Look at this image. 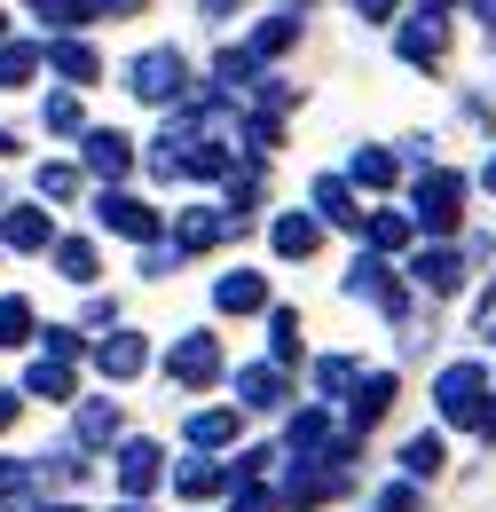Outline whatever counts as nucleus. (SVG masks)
I'll list each match as a JSON object with an SVG mask.
<instances>
[{
  "mask_svg": "<svg viewBox=\"0 0 496 512\" xmlns=\"http://www.w3.org/2000/svg\"><path fill=\"white\" fill-rule=\"evenodd\" d=\"M434 410L449 418V426H473V434H481V418L496 410L489 402V371H481V363H449V371L434 379Z\"/></svg>",
  "mask_w": 496,
  "mask_h": 512,
  "instance_id": "1",
  "label": "nucleus"
},
{
  "mask_svg": "<svg viewBox=\"0 0 496 512\" xmlns=\"http://www.w3.org/2000/svg\"><path fill=\"white\" fill-rule=\"evenodd\" d=\"M465 197H473V182H465V174H449V166H426V174H418V190H410V213H418L434 237H449V229L465 221Z\"/></svg>",
  "mask_w": 496,
  "mask_h": 512,
  "instance_id": "2",
  "label": "nucleus"
},
{
  "mask_svg": "<svg viewBox=\"0 0 496 512\" xmlns=\"http://www.w3.org/2000/svg\"><path fill=\"white\" fill-rule=\"evenodd\" d=\"M126 79H134V95H142V103H174V95L189 87V64L174 56V48H150V56H134Z\"/></svg>",
  "mask_w": 496,
  "mask_h": 512,
  "instance_id": "3",
  "label": "nucleus"
},
{
  "mask_svg": "<svg viewBox=\"0 0 496 512\" xmlns=\"http://www.w3.org/2000/svg\"><path fill=\"white\" fill-rule=\"evenodd\" d=\"M158 481H166V449H158V442H119V489H126V505H142Z\"/></svg>",
  "mask_w": 496,
  "mask_h": 512,
  "instance_id": "4",
  "label": "nucleus"
},
{
  "mask_svg": "<svg viewBox=\"0 0 496 512\" xmlns=\"http://www.w3.org/2000/svg\"><path fill=\"white\" fill-rule=\"evenodd\" d=\"M95 213H103V229H111V237H134V245H150V237H158V205H142V197H126V190H103Z\"/></svg>",
  "mask_w": 496,
  "mask_h": 512,
  "instance_id": "5",
  "label": "nucleus"
},
{
  "mask_svg": "<svg viewBox=\"0 0 496 512\" xmlns=\"http://www.w3.org/2000/svg\"><path fill=\"white\" fill-rule=\"evenodd\" d=\"M95 371H103V379H142V371H150V339H142V331H103Z\"/></svg>",
  "mask_w": 496,
  "mask_h": 512,
  "instance_id": "6",
  "label": "nucleus"
},
{
  "mask_svg": "<svg viewBox=\"0 0 496 512\" xmlns=\"http://www.w3.org/2000/svg\"><path fill=\"white\" fill-rule=\"evenodd\" d=\"M0 245H16V253H56V229H48L40 205H8V213H0Z\"/></svg>",
  "mask_w": 496,
  "mask_h": 512,
  "instance_id": "7",
  "label": "nucleus"
},
{
  "mask_svg": "<svg viewBox=\"0 0 496 512\" xmlns=\"http://www.w3.org/2000/svg\"><path fill=\"white\" fill-rule=\"evenodd\" d=\"M284 394H292L284 363H245V371H237V402H245V410H284Z\"/></svg>",
  "mask_w": 496,
  "mask_h": 512,
  "instance_id": "8",
  "label": "nucleus"
},
{
  "mask_svg": "<svg viewBox=\"0 0 496 512\" xmlns=\"http://www.w3.org/2000/svg\"><path fill=\"white\" fill-rule=\"evenodd\" d=\"M213 308H221V316H252V308H268V276H260V268H229V276L213 284Z\"/></svg>",
  "mask_w": 496,
  "mask_h": 512,
  "instance_id": "9",
  "label": "nucleus"
},
{
  "mask_svg": "<svg viewBox=\"0 0 496 512\" xmlns=\"http://www.w3.org/2000/svg\"><path fill=\"white\" fill-rule=\"evenodd\" d=\"M347 292H363V300H378L386 316L402 323V284L386 276V260H378V253H363V260H355V268H347Z\"/></svg>",
  "mask_w": 496,
  "mask_h": 512,
  "instance_id": "10",
  "label": "nucleus"
},
{
  "mask_svg": "<svg viewBox=\"0 0 496 512\" xmlns=\"http://www.w3.org/2000/svg\"><path fill=\"white\" fill-rule=\"evenodd\" d=\"M174 379H182V386H213V379H221V347H213L205 331L174 347Z\"/></svg>",
  "mask_w": 496,
  "mask_h": 512,
  "instance_id": "11",
  "label": "nucleus"
},
{
  "mask_svg": "<svg viewBox=\"0 0 496 512\" xmlns=\"http://www.w3.org/2000/svg\"><path fill=\"white\" fill-rule=\"evenodd\" d=\"M284 449H292V457H331V410H300V418H292V426H284Z\"/></svg>",
  "mask_w": 496,
  "mask_h": 512,
  "instance_id": "12",
  "label": "nucleus"
},
{
  "mask_svg": "<svg viewBox=\"0 0 496 512\" xmlns=\"http://www.w3.org/2000/svg\"><path fill=\"white\" fill-rule=\"evenodd\" d=\"M87 166H95L103 182H126V166H134V142H126V134H111V127H95V134H87Z\"/></svg>",
  "mask_w": 496,
  "mask_h": 512,
  "instance_id": "13",
  "label": "nucleus"
},
{
  "mask_svg": "<svg viewBox=\"0 0 496 512\" xmlns=\"http://www.w3.org/2000/svg\"><path fill=\"white\" fill-rule=\"evenodd\" d=\"M410 276H418L426 292H457V276H465V260H457V245H426V253L410 260Z\"/></svg>",
  "mask_w": 496,
  "mask_h": 512,
  "instance_id": "14",
  "label": "nucleus"
},
{
  "mask_svg": "<svg viewBox=\"0 0 496 512\" xmlns=\"http://www.w3.org/2000/svg\"><path fill=\"white\" fill-rule=\"evenodd\" d=\"M386 402H394V379H386V371H371V379L347 394V426H355V434H363V426H378V418H386Z\"/></svg>",
  "mask_w": 496,
  "mask_h": 512,
  "instance_id": "15",
  "label": "nucleus"
},
{
  "mask_svg": "<svg viewBox=\"0 0 496 512\" xmlns=\"http://www.w3.org/2000/svg\"><path fill=\"white\" fill-rule=\"evenodd\" d=\"M315 221H339V229H355L363 213H355V182L347 174H323L315 182Z\"/></svg>",
  "mask_w": 496,
  "mask_h": 512,
  "instance_id": "16",
  "label": "nucleus"
},
{
  "mask_svg": "<svg viewBox=\"0 0 496 512\" xmlns=\"http://www.w3.org/2000/svg\"><path fill=\"white\" fill-rule=\"evenodd\" d=\"M315 237H323V221H315V213H284V221L268 229V245H276L284 260H308V253H315Z\"/></svg>",
  "mask_w": 496,
  "mask_h": 512,
  "instance_id": "17",
  "label": "nucleus"
},
{
  "mask_svg": "<svg viewBox=\"0 0 496 512\" xmlns=\"http://www.w3.org/2000/svg\"><path fill=\"white\" fill-rule=\"evenodd\" d=\"M394 56H402V64H434L441 56V24L434 16H410V24L394 32Z\"/></svg>",
  "mask_w": 496,
  "mask_h": 512,
  "instance_id": "18",
  "label": "nucleus"
},
{
  "mask_svg": "<svg viewBox=\"0 0 496 512\" xmlns=\"http://www.w3.org/2000/svg\"><path fill=\"white\" fill-rule=\"evenodd\" d=\"M237 229H245V213H189L182 253H205V245H221V237H237Z\"/></svg>",
  "mask_w": 496,
  "mask_h": 512,
  "instance_id": "19",
  "label": "nucleus"
},
{
  "mask_svg": "<svg viewBox=\"0 0 496 512\" xmlns=\"http://www.w3.org/2000/svg\"><path fill=\"white\" fill-rule=\"evenodd\" d=\"M229 481H237V473H229V465H205V457H197V465H174V489L197 497V505H205V497H221Z\"/></svg>",
  "mask_w": 496,
  "mask_h": 512,
  "instance_id": "20",
  "label": "nucleus"
},
{
  "mask_svg": "<svg viewBox=\"0 0 496 512\" xmlns=\"http://www.w3.org/2000/svg\"><path fill=\"white\" fill-rule=\"evenodd\" d=\"M48 64H56L63 79H71V87H87V79H95V71H103V56H95V48H87V40H56V48H48Z\"/></svg>",
  "mask_w": 496,
  "mask_h": 512,
  "instance_id": "21",
  "label": "nucleus"
},
{
  "mask_svg": "<svg viewBox=\"0 0 496 512\" xmlns=\"http://www.w3.org/2000/svg\"><path fill=\"white\" fill-rule=\"evenodd\" d=\"M103 442H119V402H87L79 410V449H103Z\"/></svg>",
  "mask_w": 496,
  "mask_h": 512,
  "instance_id": "22",
  "label": "nucleus"
},
{
  "mask_svg": "<svg viewBox=\"0 0 496 512\" xmlns=\"http://www.w3.org/2000/svg\"><path fill=\"white\" fill-rule=\"evenodd\" d=\"M24 386H32V394H40V402H71V363H48V355H40V363H32V371H24Z\"/></svg>",
  "mask_w": 496,
  "mask_h": 512,
  "instance_id": "23",
  "label": "nucleus"
},
{
  "mask_svg": "<svg viewBox=\"0 0 496 512\" xmlns=\"http://www.w3.org/2000/svg\"><path fill=\"white\" fill-rule=\"evenodd\" d=\"M189 442L197 449H229L237 442V410H197V418H189Z\"/></svg>",
  "mask_w": 496,
  "mask_h": 512,
  "instance_id": "24",
  "label": "nucleus"
},
{
  "mask_svg": "<svg viewBox=\"0 0 496 512\" xmlns=\"http://www.w3.org/2000/svg\"><path fill=\"white\" fill-rule=\"evenodd\" d=\"M394 150H355V166H347V182H363V190H394Z\"/></svg>",
  "mask_w": 496,
  "mask_h": 512,
  "instance_id": "25",
  "label": "nucleus"
},
{
  "mask_svg": "<svg viewBox=\"0 0 496 512\" xmlns=\"http://www.w3.org/2000/svg\"><path fill=\"white\" fill-rule=\"evenodd\" d=\"M363 229H371V253H402V245H410V213H394V205L371 213Z\"/></svg>",
  "mask_w": 496,
  "mask_h": 512,
  "instance_id": "26",
  "label": "nucleus"
},
{
  "mask_svg": "<svg viewBox=\"0 0 496 512\" xmlns=\"http://www.w3.org/2000/svg\"><path fill=\"white\" fill-rule=\"evenodd\" d=\"M40 71V48L32 40H0V87H24Z\"/></svg>",
  "mask_w": 496,
  "mask_h": 512,
  "instance_id": "27",
  "label": "nucleus"
},
{
  "mask_svg": "<svg viewBox=\"0 0 496 512\" xmlns=\"http://www.w3.org/2000/svg\"><path fill=\"white\" fill-rule=\"evenodd\" d=\"M56 268L71 284H95V245H87V237H56Z\"/></svg>",
  "mask_w": 496,
  "mask_h": 512,
  "instance_id": "28",
  "label": "nucleus"
},
{
  "mask_svg": "<svg viewBox=\"0 0 496 512\" xmlns=\"http://www.w3.org/2000/svg\"><path fill=\"white\" fill-rule=\"evenodd\" d=\"M315 386H323V394L339 402V394H355V386H363V371H355L347 355H323V363H315Z\"/></svg>",
  "mask_w": 496,
  "mask_h": 512,
  "instance_id": "29",
  "label": "nucleus"
},
{
  "mask_svg": "<svg viewBox=\"0 0 496 512\" xmlns=\"http://www.w3.org/2000/svg\"><path fill=\"white\" fill-rule=\"evenodd\" d=\"M402 473H410V481H434V473H441V442H434V434L402 442Z\"/></svg>",
  "mask_w": 496,
  "mask_h": 512,
  "instance_id": "30",
  "label": "nucleus"
},
{
  "mask_svg": "<svg viewBox=\"0 0 496 512\" xmlns=\"http://www.w3.org/2000/svg\"><path fill=\"white\" fill-rule=\"evenodd\" d=\"M292 40H300V24H292V16H268V24L252 32V56H284Z\"/></svg>",
  "mask_w": 496,
  "mask_h": 512,
  "instance_id": "31",
  "label": "nucleus"
},
{
  "mask_svg": "<svg viewBox=\"0 0 496 512\" xmlns=\"http://www.w3.org/2000/svg\"><path fill=\"white\" fill-rule=\"evenodd\" d=\"M40 323H32V308L24 300H0V347H16V339H32Z\"/></svg>",
  "mask_w": 496,
  "mask_h": 512,
  "instance_id": "32",
  "label": "nucleus"
},
{
  "mask_svg": "<svg viewBox=\"0 0 496 512\" xmlns=\"http://www.w3.org/2000/svg\"><path fill=\"white\" fill-rule=\"evenodd\" d=\"M268 331H276V363H292V355H300V316H292V308H276Z\"/></svg>",
  "mask_w": 496,
  "mask_h": 512,
  "instance_id": "33",
  "label": "nucleus"
},
{
  "mask_svg": "<svg viewBox=\"0 0 496 512\" xmlns=\"http://www.w3.org/2000/svg\"><path fill=\"white\" fill-rule=\"evenodd\" d=\"M48 127H56V134H87V111H79V95H56V103H48Z\"/></svg>",
  "mask_w": 496,
  "mask_h": 512,
  "instance_id": "34",
  "label": "nucleus"
},
{
  "mask_svg": "<svg viewBox=\"0 0 496 512\" xmlns=\"http://www.w3.org/2000/svg\"><path fill=\"white\" fill-rule=\"evenodd\" d=\"M40 339H48V363H71V355H87V339H79V331H63V323H48Z\"/></svg>",
  "mask_w": 496,
  "mask_h": 512,
  "instance_id": "35",
  "label": "nucleus"
},
{
  "mask_svg": "<svg viewBox=\"0 0 496 512\" xmlns=\"http://www.w3.org/2000/svg\"><path fill=\"white\" fill-rule=\"evenodd\" d=\"M229 512H284V497L268 489V481H252V489H237V505Z\"/></svg>",
  "mask_w": 496,
  "mask_h": 512,
  "instance_id": "36",
  "label": "nucleus"
},
{
  "mask_svg": "<svg viewBox=\"0 0 496 512\" xmlns=\"http://www.w3.org/2000/svg\"><path fill=\"white\" fill-rule=\"evenodd\" d=\"M0 497L24 505V497H32V465H8V457H0Z\"/></svg>",
  "mask_w": 496,
  "mask_h": 512,
  "instance_id": "37",
  "label": "nucleus"
},
{
  "mask_svg": "<svg viewBox=\"0 0 496 512\" xmlns=\"http://www.w3.org/2000/svg\"><path fill=\"white\" fill-rule=\"evenodd\" d=\"M40 197H79V166H48V174H40Z\"/></svg>",
  "mask_w": 496,
  "mask_h": 512,
  "instance_id": "38",
  "label": "nucleus"
},
{
  "mask_svg": "<svg viewBox=\"0 0 496 512\" xmlns=\"http://www.w3.org/2000/svg\"><path fill=\"white\" fill-rule=\"evenodd\" d=\"M32 8H40V24H48V32H63V24L79 16V0H32Z\"/></svg>",
  "mask_w": 496,
  "mask_h": 512,
  "instance_id": "39",
  "label": "nucleus"
},
{
  "mask_svg": "<svg viewBox=\"0 0 496 512\" xmlns=\"http://www.w3.org/2000/svg\"><path fill=\"white\" fill-rule=\"evenodd\" d=\"M371 512H418V489H378Z\"/></svg>",
  "mask_w": 496,
  "mask_h": 512,
  "instance_id": "40",
  "label": "nucleus"
},
{
  "mask_svg": "<svg viewBox=\"0 0 496 512\" xmlns=\"http://www.w3.org/2000/svg\"><path fill=\"white\" fill-rule=\"evenodd\" d=\"M134 0H79V16H126Z\"/></svg>",
  "mask_w": 496,
  "mask_h": 512,
  "instance_id": "41",
  "label": "nucleus"
},
{
  "mask_svg": "<svg viewBox=\"0 0 496 512\" xmlns=\"http://www.w3.org/2000/svg\"><path fill=\"white\" fill-rule=\"evenodd\" d=\"M245 0H205V24H221V16H237Z\"/></svg>",
  "mask_w": 496,
  "mask_h": 512,
  "instance_id": "42",
  "label": "nucleus"
},
{
  "mask_svg": "<svg viewBox=\"0 0 496 512\" xmlns=\"http://www.w3.org/2000/svg\"><path fill=\"white\" fill-rule=\"evenodd\" d=\"M355 8H363L371 24H386V16H394V0H355Z\"/></svg>",
  "mask_w": 496,
  "mask_h": 512,
  "instance_id": "43",
  "label": "nucleus"
},
{
  "mask_svg": "<svg viewBox=\"0 0 496 512\" xmlns=\"http://www.w3.org/2000/svg\"><path fill=\"white\" fill-rule=\"evenodd\" d=\"M473 16H481V24L496 32V0H473Z\"/></svg>",
  "mask_w": 496,
  "mask_h": 512,
  "instance_id": "44",
  "label": "nucleus"
},
{
  "mask_svg": "<svg viewBox=\"0 0 496 512\" xmlns=\"http://www.w3.org/2000/svg\"><path fill=\"white\" fill-rule=\"evenodd\" d=\"M441 8H457V0H418V16H441Z\"/></svg>",
  "mask_w": 496,
  "mask_h": 512,
  "instance_id": "45",
  "label": "nucleus"
},
{
  "mask_svg": "<svg viewBox=\"0 0 496 512\" xmlns=\"http://www.w3.org/2000/svg\"><path fill=\"white\" fill-rule=\"evenodd\" d=\"M8 410H16V394H0V426H8Z\"/></svg>",
  "mask_w": 496,
  "mask_h": 512,
  "instance_id": "46",
  "label": "nucleus"
},
{
  "mask_svg": "<svg viewBox=\"0 0 496 512\" xmlns=\"http://www.w3.org/2000/svg\"><path fill=\"white\" fill-rule=\"evenodd\" d=\"M481 182H489V190H496V158H489V174H481Z\"/></svg>",
  "mask_w": 496,
  "mask_h": 512,
  "instance_id": "47",
  "label": "nucleus"
},
{
  "mask_svg": "<svg viewBox=\"0 0 496 512\" xmlns=\"http://www.w3.org/2000/svg\"><path fill=\"white\" fill-rule=\"evenodd\" d=\"M119 512H150V505H119Z\"/></svg>",
  "mask_w": 496,
  "mask_h": 512,
  "instance_id": "48",
  "label": "nucleus"
},
{
  "mask_svg": "<svg viewBox=\"0 0 496 512\" xmlns=\"http://www.w3.org/2000/svg\"><path fill=\"white\" fill-rule=\"evenodd\" d=\"M48 512H79V505H48Z\"/></svg>",
  "mask_w": 496,
  "mask_h": 512,
  "instance_id": "49",
  "label": "nucleus"
},
{
  "mask_svg": "<svg viewBox=\"0 0 496 512\" xmlns=\"http://www.w3.org/2000/svg\"><path fill=\"white\" fill-rule=\"evenodd\" d=\"M0 158H8V134H0Z\"/></svg>",
  "mask_w": 496,
  "mask_h": 512,
  "instance_id": "50",
  "label": "nucleus"
},
{
  "mask_svg": "<svg viewBox=\"0 0 496 512\" xmlns=\"http://www.w3.org/2000/svg\"><path fill=\"white\" fill-rule=\"evenodd\" d=\"M0 32H8V16H0Z\"/></svg>",
  "mask_w": 496,
  "mask_h": 512,
  "instance_id": "51",
  "label": "nucleus"
},
{
  "mask_svg": "<svg viewBox=\"0 0 496 512\" xmlns=\"http://www.w3.org/2000/svg\"><path fill=\"white\" fill-rule=\"evenodd\" d=\"M16 512H32V505H16Z\"/></svg>",
  "mask_w": 496,
  "mask_h": 512,
  "instance_id": "52",
  "label": "nucleus"
}]
</instances>
